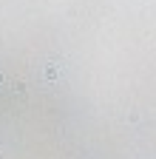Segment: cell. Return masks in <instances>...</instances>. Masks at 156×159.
<instances>
[{
  "mask_svg": "<svg viewBox=\"0 0 156 159\" xmlns=\"http://www.w3.org/2000/svg\"><path fill=\"white\" fill-rule=\"evenodd\" d=\"M0 159H3V153H0Z\"/></svg>",
  "mask_w": 156,
  "mask_h": 159,
  "instance_id": "6da1fadb",
  "label": "cell"
}]
</instances>
